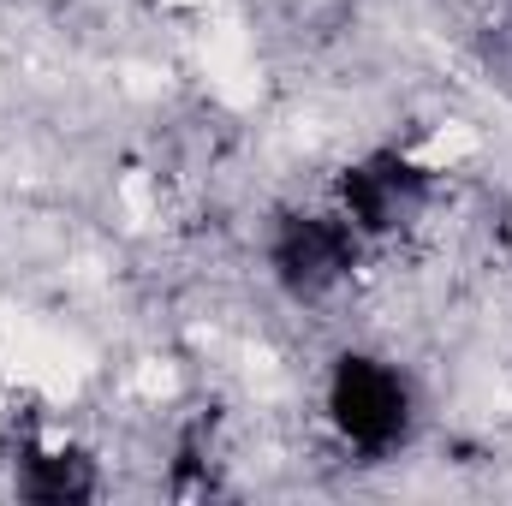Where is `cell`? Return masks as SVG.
Listing matches in <instances>:
<instances>
[{
	"label": "cell",
	"mask_w": 512,
	"mask_h": 506,
	"mask_svg": "<svg viewBox=\"0 0 512 506\" xmlns=\"http://www.w3.org/2000/svg\"><path fill=\"white\" fill-rule=\"evenodd\" d=\"M423 173L399 155H370L364 167H352L340 179V197H346V221L364 227V233H387L399 227L417 203H423Z\"/></svg>",
	"instance_id": "3957f363"
},
{
	"label": "cell",
	"mask_w": 512,
	"mask_h": 506,
	"mask_svg": "<svg viewBox=\"0 0 512 506\" xmlns=\"http://www.w3.org/2000/svg\"><path fill=\"white\" fill-rule=\"evenodd\" d=\"M352 262H358L352 221H334V215H298V221H286L280 239H274V268H280V280H286L298 298L328 292Z\"/></svg>",
	"instance_id": "7a4b0ae2"
},
{
	"label": "cell",
	"mask_w": 512,
	"mask_h": 506,
	"mask_svg": "<svg viewBox=\"0 0 512 506\" xmlns=\"http://www.w3.org/2000/svg\"><path fill=\"white\" fill-rule=\"evenodd\" d=\"M18 489L42 506H72L96 495V471L78 453H30L24 471H18Z\"/></svg>",
	"instance_id": "277c9868"
},
{
	"label": "cell",
	"mask_w": 512,
	"mask_h": 506,
	"mask_svg": "<svg viewBox=\"0 0 512 506\" xmlns=\"http://www.w3.org/2000/svg\"><path fill=\"white\" fill-rule=\"evenodd\" d=\"M328 411H334V423L358 447H387V441H399L411 399H405V381L393 376L387 364L340 358V370L328 381Z\"/></svg>",
	"instance_id": "6da1fadb"
}]
</instances>
